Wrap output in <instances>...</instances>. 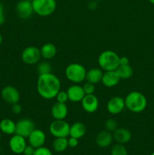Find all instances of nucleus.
Returning a JSON list of instances; mask_svg holds the SVG:
<instances>
[{
	"label": "nucleus",
	"instance_id": "1",
	"mask_svg": "<svg viewBox=\"0 0 154 155\" xmlns=\"http://www.w3.org/2000/svg\"><path fill=\"white\" fill-rule=\"evenodd\" d=\"M60 80L52 73L39 75L36 83V89L39 95L44 99L51 100L55 98L60 90Z\"/></svg>",
	"mask_w": 154,
	"mask_h": 155
},
{
	"label": "nucleus",
	"instance_id": "2",
	"mask_svg": "<svg viewBox=\"0 0 154 155\" xmlns=\"http://www.w3.org/2000/svg\"><path fill=\"white\" fill-rule=\"evenodd\" d=\"M125 107L132 113L138 114L143 111L147 105L146 96L137 91H132L125 96Z\"/></svg>",
	"mask_w": 154,
	"mask_h": 155
},
{
	"label": "nucleus",
	"instance_id": "3",
	"mask_svg": "<svg viewBox=\"0 0 154 155\" xmlns=\"http://www.w3.org/2000/svg\"><path fill=\"white\" fill-rule=\"evenodd\" d=\"M119 57L112 50H106L99 54L98 63L100 68L104 71H116L119 66Z\"/></svg>",
	"mask_w": 154,
	"mask_h": 155
},
{
	"label": "nucleus",
	"instance_id": "4",
	"mask_svg": "<svg viewBox=\"0 0 154 155\" xmlns=\"http://www.w3.org/2000/svg\"><path fill=\"white\" fill-rule=\"evenodd\" d=\"M86 69L79 63L69 64L65 69V76L69 81L74 84L81 83L85 80Z\"/></svg>",
	"mask_w": 154,
	"mask_h": 155
},
{
	"label": "nucleus",
	"instance_id": "5",
	"mask_svg": "<svg viewBox=\"0 0 154 155\" xmlns=\"http://www.w3.org/2000/svg\"><path fill=\"white\" fill-rule=\"evenodd\" d=\"M34 13L40 17H48L52 15L57 8L56 0H33Z\"/></svg>",
	"mask_w": 154,
	"mask_h": 155
},
{
	"label": "nucleus",
	"instance_id": "6",
	"mask_svg": "<svg viewBox=\"0 0 154 155\" xmlns=\"http://www.w3.org/2000/svg\"><path fill=\"white\" fill-rule=\"evenodd\" d=\"M69 129L70 125L64 120H54L49 125L50 133L54 138H67Z\"/></svg>",
	"mask_w": 154,
	"mask_h": 155
},
{
	"label": "nucleus",
	"instance_id": "7",
	"mask_svg": "<svg viewBox=\"0 0 154 155\" xmlns=\"http://www.w3.org/2000/svg\"><path fill=\"white\" fill-rule=\"evenodd\" d=\"M41 58L40 48L36 46L26 47L21 53V59L27 65L36 64L40 61Z\"/></svg>",
	"mask_w": 154,
	"mask_h": 155
},
{
	"label": "nucleus",
	"instance_id": "8",
	"mask_svg": "<svg viewBox=\"0 0 154 155\" xmlns=\"http://www.w3.org/2000/svg\"><path fill=\"white\" fill-rule=\"evenodd\" d=\"M35 124L32 120L28 118L21 119L16 123V130L15 134L23 136L24 138H28L30 133L35 130Z\"/></svg>",
	"mask_w": 154,
	"mask_h": 155
},
{
	"label": "nucleus",
	"instance_id": "9",
	"mask_svg": "<svg viewBox=\"0 0 154 155\" xmlns=\"http://www.w3.org/2000/svg\"><path fill=\"white\" fill-rule=\"evenodd\" d=\"M15 9L18 17L24 20L30 18L34 13L32 2L28 0H20L17 3Z\"/></svg>",
	"mask_w": 154,
	"mask_h": 155
},
{
	"label": "nucleus",
	"instance_id": "10",
	"mask_svg": "<svg viewBox=\"0 0 154 155\" xmlns=\"http://www.w3.org/2000/svg\"><path fill=\"white\" fill-rule=\"evenodd\" d=\"M2 99L9 104L18 103L21 98V95L18 89L12 86H7L2 89L1 92Z\"/></svg>",
	"mask_w": 154,
	"mask_h": 155
},
{
	"label": "nucleus",
	"instance_id": "11",
	"mask_svg": "<svg viewBox=\"0 0 154 155\" xmlns=\"http://www.w3.org/2000/svg\"><path fill=\"white\" fill-rule=\"evenodd\" d=\"M125 108V99L120 96H113L107 104V111L113 115L120 114Z\"/></svg>",
	"mask_w": 154,
	"mask_h": 155
},
{
	"label": "nucleus",
	"instance_id": "12",
	"mask_svg": "<svg viewBox=\"0 0 154 155\" xmlns=\"http://www.w3.org/2000/svg\"><path fill=\"white\" fill-rule=\"evenodd\" d=\"M83 110L88 114L95 113L99 107V100L95 94L85 95L81 101Z\"/></svg>",
	"mask_w": 154,
	"mask_h": 155
},
{
	"label": "nucleus",
	"instance_id": "13",
	"mask_svg": "<svg viewBox=\"0 0 154 155\" xmlns=\"http://www.w3.org/2000/svg\"><path fill=\"white\" fill-rule=\"evenodd\" d=\"M25 139L26 138L18 134H14L9 140V148L11 151L16 154H23L24 148L27 146Z\"/></svg>",
	"mask_w": 154,
	"mask_h": 155
},
{
	"label": "nucleus",
	"instance_id": "14",
	"mask_svg": "<svg viewBox=\"0 0 154 155\" xmlns=\"http://www.w3.org/2000/svg\"><path fill=\"white\" fill-rule=\"evenodd\" d=\"M45 140H46V136L45 133L39 129H35L28 136L29 145L33 146L34 148L44 146Z\"/></svg>",
	"mask_w": 154,
	"mask_h": 155
},
{
	"label": "nucleus",
	"instance_id": "15",
	"mask_svg": "<svg viewBox=\"0 0 154 155\" xmlns=\"http://www.w3.org/2000/svg\"><path fill=\"white\" fill-rule=\"evenodd\" d=\"M69 101L72 103L81 102L85 95L82 86L79 84H73L69 86L66 90Z\"/></svg>",
	"mask_w": 154,
	"mask_h": 155
},
{
	"label": "nucleus",
	"instance_id": "16",
	"mask_svg": "<svg viewBox=\"0 0 154 155\" xmlns=\"http://www.w3.org/2000/svg\"><path fill=\"white\" fill-rule=\"evenodd\" d=\"M120 80V77L116 71H104L103 74L101 83L106 87L112 88L117 86Z\"/></svg>",
	"mask_w": 154,
	"mask_h": 155
},
{
	"label": "nucleus",
	"instance_id": "17",
	"mask_svg": "<svg viewBox=\"0 0 154 155\" xmlns=\"http://www.w3.org/2000/svg\"><path fill=\"white\" fill-rule=\"evenodd\" d=\"M113 140L118 144H122V145H125V144L128 143L131 141V131L126 128H122L118 127L116 130L113 133Z\"/></svg>",
	"mask_w": 154,
	"mask_h": 155
},
{
	"label": "nucleus",
	"instance_id": "18",
	"mask_svg": "<svg viewBox=\"0 0 154 155\" xmlns=\"http://www.w3.org/2000/svg\"><path fill=\"white\" fill-rule=\"evenodd\" d=\"M113 142V133L106 130L98 133L96 138H95V142H96L97 145L102 148H105L110 146Z\"/></svg>",
	"mask_w": 154,
	"mask_h": 155
},
{
	"label": "nucleus",
	"instance_id": "19",
	"mask_svg": "<svg viewBox=\"0 0 154 155\" xmlns=\"http://www.w3.org/2000/svg\"><path fill=\"white\" fill-rule=\"evenodd\" d=\"M51 113L54 120H64L67 117L68 107L65 103L56 102L51 107Z\"/></svg>",
	"mask_w": 154,
	"mask_h": 155
},
{
	"label": "nucleus",
	"instance_id": "20",
	"mask_svg": "<svg viewBox=\"0 0 154 155\" xmlns=\"http://www.w3.org/2000/svg\"><path fill=\"white\" fill-rule=\"evenodd\" d=\"M103 74H104V72H103L101 68H91L90 70L86 71V81L88 82V83H93L95 85L98 84L100 82H101Z\"/></svg>",
	"mask_w": 154,
	"mask_h": 155
},
{
	"label": "nucleus",
	"instance_id": "21",
	"mask_svg": "<svg viewBox=\"0 0 154 155\" xmlns=\"http://www.w3.org/2000/svg\"><path fill=\"white\" fill-rule=\"evenodd\" d=\"M86 127L83 123L75 122L70 125L69 129V136L74 137L75 139H81L85 135Z\"/></svg>",
	"mask_w": 154,
	"mask_h": 155
},
{
	"label": "nucleus",
	"instance_id": "22",
	"mask_svg": "<svg viewBox=\"0 0 154 155\" xmlns=\"http://www.w3.org/2000/svg\"><path fill=\"white\" fill-rule=\"evenodd\" d=\"M41 55L42 58L45 60H50L52 59L57 54V48L55 45L51 42H47L45 43L40 48Z\"/></svg>",
	"mask_w": 154,
	"mask_h": 155
},
{
	"label": "nucleus",
	"instance_id": "23",
	"mask_svg": "<svg viewBox=\"0 0 154 155\" xmlns=\"http://www.w3.org/2000/svg\"><path fill=\"white\" fill-rule=\"evenodd\" d=\"M16 130V123L12 120L5 118L0 121V131L6 135L15 134Z\"/></svg>",
	"mask_w": 154,
	"mask_h": 155
},
{
	"label": "nucleus",
	"instance_id": "24",
	"mask_svg": "<svg viewBox=\"0 0 154 155\" xmlns=\"http://www.w3.org/2000/svg\"><path fill=\"white\" fill-rule=\"evenodd\" d=\"M121 80H128L133 76V68L130 64L119 65L116 70Z\"/></svg>",
	"mask_w": 154,
	"mask_h": 155
},
{
	"label": "nucleus",
	"instance_id": "25",
	"mask_svg": "<svg viewBox=\"0 0 154 155\" xmlns=\"http://www.w3.org/2000/svg\"><path fill=\"white\" fill-rule=\"evenodd\" d=\"M52 147L56 152H63L69 147L67 138H55L53 141Z\"/></svg>",
	"mask_w": 154,
	"mask_h": 155
},
{
	"label": "nucleus",
	"instance_id": "26",
	"mask_svg": "<svg viewBox=\"0 0 154 155\" xmlns=\"http://www.w3.org/2000/svg\"><path fill=\"white\" fill-rule=\"evenodd\" d=\"M37 71L39 75L40 74H49V73H52V67H51V64L48 61H39L38 63L37 66Z\"/></svg>",
	"mask_w": 154,
	"mask_h": 155
},
{
	"label": "nucleus",
	"instance_id": "27",
	"mask_svg": "<svg viewBox=\"0 0 154 155\" xmlns=\"http://www.w3.org/2000/svg\"><path fill=\"white\" fill-rule=\"evenodd\" d=\"M110 155H128V151L124 145L116 143L112 147Z\"/></svg>",
	"mask_w": 154,
	"mask_h": 155
},
{
	"label": "nucleus",
	"instance_id": "28",
	"mask_svg": "<svg viewBox=\"0 0 154 155\" xmlns=\"http://www.w3.org/2000/svg\"><path fill=\"white\" fill-rule=\"evenodd\" d=\"M104 127H105L106 130L113 133L118 128V123L116 120L113 119V118H110V119L107 120L105 121Z\"/></svg>",
	"mask_w": 154,
	"mask_h": 155
},
{
	"label": "nucleus",
	"instance_id": "29",
	"mask_svg": "<svg viewBox=\"0 0 154 155\" xmlns=\"http://www.w3.org/2000/svg\"><path fill=\"white\" fill-rule=\"evenodd\" d=\"M55 98L56 100H57V102L60 103H65V104H66V103L69 101L66 91H59V92L57 94V95H56Z\"/></svg>",
	"mask_w": 154,
	"mask_h": 155
},
{
	"label": "nucleus",
	"instance_id": "30",
	"mask_svg": "<svg viewBox=\"0 0 154 155\" xmlns=\"http://www.w3.org/2000/svg\"><path fill=\"white\" fill-rule=\"evenodd\" d=\"M83 90L85 95H91V94H94L95 92V85L93 83H91L87 82L85 83L82 86Z\"/></svg>",
	"mask_w": 154,
	"mask_h": 155
},
{
	"label": "nucleus",
	"instance_id": "31",
	"mask_svg": "<svg viewBox=\"0 0 154 155\" xmlns=\"http://www.w3.org/2000/svg\"><path fill=\"white\" fill-rule=\"evenodd\" d=\"M33 155H53V154L51 150L48 149V148L42 146L40 147V148H36Z\"/></svg>",
	"mask_w": 154,
	"mask_h": 155
},
{
	"label": "nucleus",
	"instance_id": "32",
	"mask_svg": "<svg viewBox=\"0 0 154 155\" xmlns=\"http://www.w3.org/2000/svg\"><path fill=\"white\" fill-rule=\"evenodd\" d=\"M11 111L13 112L14 114H20L22 112V106H21L19 103H16V104H12Z\"/></svg>",
	"mask_w": 154,
	"mask_h": 155
},
{
	"label": "nucleus",
	"instance_id": "33",
	"mask_svg": "<svg viewBox=\"0 0 154 155\" xmlns=\"http://www.w3.org/2000/svg\"><path fill=\"white\" fill-rule=\"evenodd\" d=\"M68 141V146L70 147V148H75L77 145H79V139H75L74 137H71L69 136V139H67Z\"/></svg>",
	"mask_w": 154,
	"mask_h": 155
},
{
	"label": "nucleus",
	"instance_id": "34",
	"mask_svg": "<svg viewBox=\"0 0 154 155\" xmlns=\"http://www.w3.org/2000/svg\"><path fill=\"white\" fill-rule=\"evenodd\" d=\"M35 150H36V148H33V146H31L30 145H27V146L24 148V151H23V154H24V155H33L34 154Z\"/></svg>",
	"mask_w": 154,
	"mask_h": 155
},
{
	"label": "nucleus",
	"instance_id": "35",
	"mask_svg": "<svg viewBox=\"0 0 154 155\" xmlns=\"http://www.w3.org/2000/svg\"><path fill=\"white\" fill-rule=\"evenodd\" d=\"M5 20V18L4 14V7L2 3H0V26L4 24Z\"/></svg>",
	"mask_w": 154,
	"mask_h": 155
},
{
	"label": "nucleus",
	"instance_id": "36",
	"mask_svg": "<svg viewBox=\"0 0 154 155\" xmlns=\"http://www.w3.org/2000/svg\"><path fill=\"white\" fill-rule=\"evenodd\" d=\"M98 5V1H96V0H91L88 3V8L91 11H95V9H97Z\"/></svg>",
	"mask_w": 154,
	"mask_h": 155
},
{
	"label": "nucleus",
	"instance_id": "37",
	"mask_svg": "<svg viewBox=\"0 0 154 155\" xmlns=\"http://www.w3.org/2000/svg\"><path fill=\"white\" fill-rule=\"evenodd\" d=\"M129 64V59L125 56L120 57L119 58V65H128Z\"/></svg>",
	"mask_w": 154,
	"mask_h": 155
},
{
	"label": "nucleus",
	"instance_id": "38",
	"mask_svg": "<svg viewBox=\"0 0 154 155\" xmlns=\"http://www.w3.org/2000/svg\"><path fill=\"white\" fill-rule=\"evenodd\" d=\"M2 36L1 33H0V45L2 44Z\"/></svg>",
	"mask_w": 154,
	"mask_h": 155
},
{
	"label": "nucleus",
	"instance_id": "39",
	"mask_svg": "<svg viewBox=\"0 0 154 155\" xmlns=\"http://www.w3.org/2000/svg\"><path fill=\"white\" fill-rule=\"evenodd\" d=\"M148 1L149 2L151 3V4H152V5H154V0H148Z\"/></svg>",
	"mask_w": 154,
	"mask_h": 155
},
{
	"label": "nucleus",
	"instance_id": "40",
	"mask_svg": "<svg viewBox=\"0 0 154 155\" xmlns=\"http://www.w3.org/2000/svg\"><path fill=\"white\" fill-rule=\"evenodd\" d=\"M2 140V135H1V133H0V142H1Z\"/></svg>",
	"mask_w": 154,
	"mask_h": 155
},
{
	"label": "nucleus",
	"instance_id": "41",
	"mask_svg": "<svg viewBox=\"0 0 154 155\" xmlns=\"http://www.w3.org/2000/svg\"><path fill=\"white\" fill-rule=\"evenodd\" d=\"M96 1H98V2H101V1H104V0H96Z\"/></svg>",
	"mask_w": 154,
	"mask_h": 155
},
{
	"label": "nucleus",
	"instance_id": "42",
	"mask_svg": "<svg viewBox=\"0 0 154 155\" xmlns=\"http://www.w3.org/2000/svg\"><path fill=\"white\" fill-rule=\"evenodd\" d=\"M150 155H154V151H153V152H152V154H151Z\"/></svg>",
	"mask_w": 154,
	"mask_h": 155
},
{
	"label": "nucleus",
	"instance_id": "43",
	"mask_svg": "<svg viewBox=\"0 0 154 155\" xmlns=\"http://www.w3.org/2000/svg\"><path fill=\"white\" fill-rule=\"evenodd\" d=\"M28 1H30V2H32V1H33V0H28Z\"/></svg>",
	"mask_w": 154,
	"mask_h": 155
}]
</instances>
